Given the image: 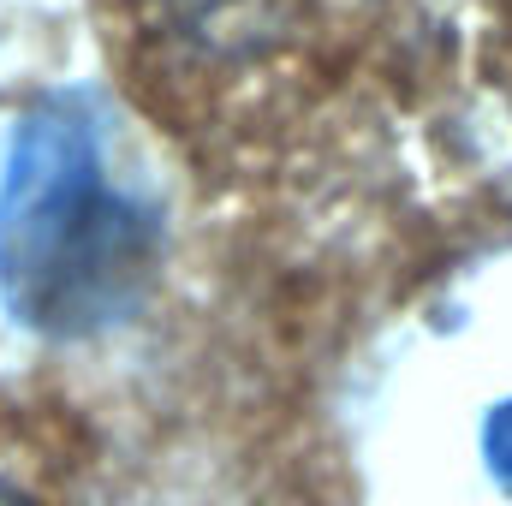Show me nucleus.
<instances>
[{
	"label": "nucleus",
	"instance_id": "1",
	"mask_svg": "<svg viewBox=\"0 0 512 506\" xmlns=\"http://www.w3.org/2000/svg\"><path fill=\"white\" fill-rule=\"evenodd\" d=\"M0 506H30L24 495H12V489H0Z\"/></svg>",
	"mask_w": 512,
	"mask_h": 506
}]
</instances>
